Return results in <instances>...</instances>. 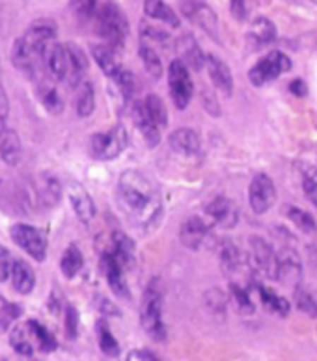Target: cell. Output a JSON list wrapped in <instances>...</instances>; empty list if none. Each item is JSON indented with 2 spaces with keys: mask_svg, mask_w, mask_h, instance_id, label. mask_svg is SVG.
I'll use <instances>...</instances> for the list:
<instances>
[{
  "mask_svg": "<svg viewBox=\"0 0 317 361\" xmlns=\"http://www.w3.org/2000/svg\"><path fill=\"white\" fill-rule=\"evenodd\" d=\"M144 13H146L150 19H157V21L167 23V25L177 28L179 26V17L176 16V11L172 10L170 6L161 2V0H146L144 2Z\"/></svg>",
  "mask_w": 317,
  "mask_h": 361,
  "instance_id": "cell-36",
  "label": "cell"
},
{
  "mask_svg": "<svg viewBox=\"0 0 317 361\" xmlns=\"http://www.w3.org/2000/svg\"><path fill=\"white\" fill-rule=\"evenodd\" d=\"M292 68L293 62L287 54L280 51H270L250 68L249 78L254 86H263V84L270 82V80H275L280 75L287 73Z\"/></svg>",
  "mask_w": 317,
  "mask_h": 361,
  "instance_id": "cell-4",
  "label": "cell"
},
{
  "mask_svg": "<svg viewBox=\"0 0 317 361\" xmlns=\"http://www.w3.org/2000/svg\"><path fill=\"white\" fill-rule=\"evenodd\" d=\"M68 194L69 202H71V207H73V211L78 216V220L84 224H88L90 220H94L95 205L92 196L88 194V190H86L80 183H71Z\"/></svg>",
  "mask_w": 317,
  "mask_h": 361,
  "instance_id": "cell-21",
  "label": "cell"
},
{
  "mask_svg": "<svg viewBox=\"0 0 317 361\" xmlns=\"http://www.w3.org/2000/svg\"><path fill=\"white\" fill-rule=\"evenodd\" d=\"M92 56L95 58V62H97V66L107 77L116 80V77L124 71L120 62H118V58H116V52L109 45H104V43H101V45H92Z\"/></svg>",
  "mask_w": 317,
  "mask_h": 361,
  "instance_id": "cell-28",
  "label": "cell"
},
{
  "mask_svg": "<svg viewBox=\"0 0 317 361\" xmlns=\"http://www.w3.org/2000/svg\"><path fill=\"white\" fill-rule=\"evenodd\" d=\"M10 116V103H8V95L2 86V73H0V125H6Z\"/></svg>",
  "mask_w": 317,
  "mask_h": 361,
  "instance_id": "cell-49",
  "label": "cell"
},
{
  "mask_svg": "<svg viewBox=\"0 0 317 361\" xmlns=\"http://www.w3.org/2000/svg\"><path fill=\"white\" fill-rule=\"evenodd\" d=\"M97 341L99 348H101L103 354H107V356L116 357L120 354V345H118L116 337L112 336V331H110L109 324H107V320H99L97 322Z\"/></svg>",
  "mask_w": 317,
  "mask_h": 361,
  "instance_id": "cell-41",
  "label": "cell"
},
{
  "mask_svg": "<svg viewBox=\"0 0 317 361\" xmlns=\"http://www.w3.org/2000/svg\"><path fill=\"white\" fill-rule=\"evenodd\" d=\"M34 188H36L37 200H42L43 205L54 207L60 203V197H62V185H60L58 177L52 176L51 171H42V173L36 177Z\"/></svg>",
  "mask_w": 317,
  "mask_h": 361,
  "instance_id": "cell-23",
  "label": "cell"
},
{
  "mask_svg": "<svg viewBox=\"0 0 317 361\" xmlns=\"http://www.w3.org/2000/svg\"><path fill=\"white\" fill-rule=\"evenodd\" d=\"M0 159L8 166H17L23 159L21 140L8 125H0Z\"/></svg>",
  "mask_w": 317,
  "mask_h": 361,
  "instance_id": "cell-24",
  "label": "cell"
},
{
  "mask_svg": "<svg viewBox=\"0 0 317 361\" xmlns=\"http://www.w3.org/2000/svg\"><path fill=\"white\" fill-rule=\"evenodd\" d=\"M203 300H205V305L209 307V311L215 313V315H224L226 313L228 298H226V294L220 289H209L205 296H203Z\"/></svg>",
  "mask_w": 317,
  "mask_h": 361,
  "instance_id": "cell-46",
  "label": "cell"
},
{
  "mask_svg": "<svg viewBox=\"0 0 317 361\" xmlns=\"http://www.w3.org/2000/svg\"><path fill=\"white\" fill-rule=\"evenodd\" d=\"M205 66H208L209 78H211L215 88L220 90L226 97H232V93H234V75L229 71L228 63L220 60L219 56H215V54H208Z\"/></svg>",
  "mask_w": 317,
  "mask_h": 361,
  "instance_id": "cell-19",
  "label": "cell"
},
{
  "mask_svg": "<svg viewBox=\"0 0 317 361\" xmlns=\"http://www.w3.org/2000/svg\"><path fill=\"white\" fill-rule=\"evenodd\" d=\"M282 211H284V214H286L301 231L310 233V235H312V233H317L316 218H313L308 211H304V209L295 205H284L282 207Z\"/></svg>",
  "mask_w": 317,
  "mask_h": 361,
  "instance_id": "cell-38",
  "label": "cell"
},
{
  "mask_svg": "<svg viewBox=\"0 0 317 361\" xmlns=\"http://www.w3.org/2000/svg\"><path fill=\"white\" fill-rule=\"evenodd\" d=\"M179 8L187 19L200 26L203 32H208L209 36L219 39V19L205 2H179Z\"/></svg>",
  "mask_w": 317,
  "mask_h": 361,
  "instance_id": "cell-11",
  "label": "cell"
},
{
  "mask_svg": "<svg viewBox=\"0 0 317 361\" xmlns=\"http://www.w3.org/2000/svg\"><path fill=\"white\" fill-rule=\"evenodd\" d=\"M308 255H310V259L317 264V243L308 244Z\"/></svg>",
  "mask_w": 317,
  "mask_h": 361,
  "instance_id": "cell-56",
  "label": "cell"
},
{
  "mask_svg": "<svg viewBox=\"0 0 317 361\" xmlns=\"http://www.w3.org/2000/svg\"><path fill=\"white\" fill-rule=\"evenodd\" d=\"M276 186L269 176L258 173L249 186V202L256 214H265L276 202Z\"/></svg>",
  "mask_w": 317,
  "mask_h": 361,
  "instance_id": "cell-9",
  "label": "cell"
},
{
  "mask_svg": "<svg viewBox=\"0 0 317 361\" xmlns=\"http://www.w3.org/2000/svg\"><path fill=\"white\" fill-rule=\"evenodd\" d=\"M304 194L317 207V180L313 177H306L304 179Z\"/></svg>",
  "mask_w": 317,
  "mask_h": 361,
  "instance_id": "cell-50",
  "label": "cell"
},
{
  "mask_svg": "<svg viewBox=\"0 0 317 361\" xmlns=\"http://www.w3.org/2000/svg\"><path fill=\"white\" fill-rule=\"evenodd\" d=\"M250 259L256 269L261 274H265L269 278H275L276 274V253L270 248V244L267 243L263 237H250Z\"/></svg>",
  "mask_w": 317,
  "mask_h": 361,
  "instance_id": "cell-15",
  "label": "cell"
},
{
  "mask_svg": "<svg viewBox=\"0 0 317 361\" xmlns=\"http://www.w3.org/2000/svg\"><path fill=\"white\" fill-rule=\"evenodd\" d=\"M229 10H232V13H234V17L237 19V21H243L244 17H246V13H249V10H246V4L244 2H241V0H234V2H229Z\"/></svg>",
  "mask_w": 317,
  "mask_h": 361,
  "instance_id": "cell-53",
  "label": "cell"
},
{
  "mask_svg": "<svg viewBox=\"0 0 317 361\" xmlns=\"http://www.w3.org/2000/svg\"><path fill=\"white\" fill-rule=\"evenodd\" d=\"M144 104H146L148 112L153 119H155V123L159 127H167L168 125V110L167 104L162 101L157 93H150L146 99H144Z\"/></svg>",
  "mask_w": 317,
  "mask_h": 361,
  "instance_id": "cell-42",
  "label": "cell"
},
{
  "mask_svg": "<svg viewBox=\"0 0 317 361\" xmlns=\"http://www.w3.org/2000/svg\"><path fill=\"white\" fill-rule=\"evenodd\" d=\"M10 235L11 240L19 248L25 250L32 259H36L40 263L45 261V257H47V238L37 227L28 226V224H16V226H11Z\"/></svg>",
  "mask_w": 317,
  "mask_h": 361,
  "instance_id": "cell-7",
  "label": "cell"
},
{
  "mask_svg": "<svg viewBox=\"0 0 317 361\" xmlns=\"http://www.w3.org/2000/svg\"><path fill=\"white\" fill-rule=\"evenodd\" d=\"M252 285H254L256 293H258V296H260L261 304L265 305L267 310L273 311V313H276V315H280V317L289 315V302H287L286 298H282V296H278L276 293L269 290L267 287L258 283V281H254Z\"/></svg>",
  "mask_w": 317,
  "mask_h": 361,
  "instance_id": "cell-34",
  "label": "cell"
},
{
  "mask_svg": "<svg viewBox=\"0 0 317 361\" xmlns=\"http://www.w3.org/2000/svg\"><path fill=\"white\" fill-rule=\"evenodd\" d=\"M42 62L52 80L66 82V78H68V52H66V47L56 42L49 43L42 52Z\"/></svg>",
  "mask_w": 317,
  "mask_h": 361,
  "instance_id": "cell-12",
  "label": "cell"
},
{
  "mask_svg": "<svg viewBox=\"0 0 317 361\" xmlns=\"http://www.w3.org/2000/svg\"><path fill=\"white\" fill-rule=\"evenodd\" d=\"M140 42L150 47L159 45L161 49H176V43L172 42L170 34L159 26L151 25V23H142L140 25Z\"/></svg>",
  "mask_w": 317,
  "mask_h": 361,
  "instance_id": "cell-35",
  "label": "cell"
},
{
  "mask_svg": "<svg viewBox=\"0 0 317 361\" xmlns=\"http://www.w3.org/2000/svg\"><path fill=\"white\" fill-rule=\"evenodd\" d=\"M11 62H13L17 71L23 73L25 77L32 78V80H36V78L40 77V68H43L42 56H40L23 37H19V39L13 43V49H11Z\"/></svg>",
  "mask_w": 317,
  "mask_h": 361,
  "instance_id": "cell-10",
  "label": "cell"
},
{
  "mask_svg": "<svg viewBox=\"0 0 317 361\" xmlns=\"http://www.w3.org/2000/svg\"><path fill=\"white\" fill-rule=\"evenodd\" d=\"M99 304H101V305H97L99 311H103L104 315H120V311H118V307H116V305L112 304L110 300L99 298Z\"/></svg>",
  "mask_w": 317,
  "mask_h": 361,
  "instance_id": "cell-54",
  "label": "cell"
},
{
  "mask_svg": "<svg viewBox=\"0 0 317 361\" xmlns=\"http://www.w3.org/2000/svg\"><path fill=\"white\" fill-rule=\"evenodd\" d=\"M275 279L278 283L286 285V287H301L302 281V263L299 253L293 248L286 246L280 252L276 253V274Z\"/></svg>",
  "mask_w": 317,
  "mask_h": 361,
  "instance_id": "cell-8",
  "label": "cell"
},
{
  "mask_svg": "<svg viewBox=\"0 0 317 361\" xmlns=\"http://www.w3.org/2000/svg\"><path fill=\"white\" fill-rule=\"evenodd\" d=\"M168 88H170V97L176 104V109H187L191 99H193L194 84L189 68L179 58L172 60L170 66H168Z\"/></svg>",
  "mask_w": 317,
  "mask_h": 361,
  "instance_id": "cell-5",
  "label": "cell"
},
{
  "mask_svg": "<svg viewBox=\"0 0 317 361\" xmlns=\"http://www.w3.org/2000/svg\"><path fill=\"white\" fill-rule=\"evenodd\" d=\"M205 214L224 229H232L239 222V209L229 197L224 196H217L215 200H211L205 205Z\"/></svg>",
  "mask_w": 317,
  "mask_h": 361,
  "instance_id": "cell-14",
  "label": "cell"
},
{
  "mask_svg": "<svg viewBox=\"0 0 317 361\" xmlns=\"http://www.w3.org/2000/svg\"><path fill=\"white\" fill-rule=\"evenodd\" d=\"M26 324H28V328H30L32 337H34V343H36V346L40 348V350L52 352L54 348H56V339H54V336H52L51 331H49L45 326L40 324V322L34 319L26 320Z\"/></svg>",
  "mask_w": 317,
  "mask_h": 361,
  "instance_id": "cell-40",
  "label": "cell"
},
{
  "mask_svg": "<svg viewBox=\"0 0 317 361\" xmlns=\"http://www.w3.org/2000/svg\"><path fill=\"white\" fill-rule=\"evenodd\" d=\"M168 144H170V147L176 151L177 155L193 157L198 155L202 142H200V135H198L196 130L183 127V129H176L168 136Z\"/></svg>",
  "mask_w": 317,
  "mask_h": 361,
  "instance_id": "cell-26",
  "label": "cell"
},
{
  "mask_svg": "<svg viewBox=\"0 0 317 361\" xmlns=\"http://www.w3.org/2000/svg\"><path fill=\"white\" fill-rule=\"evenodd\" d=\"M229 289H232V298H234L239 313H243V315H252L256 311V305L254 302H252V298H250L249 290L243 289V287L237 283L229 285Z\"/></svg>",
  "mask_w": 317,
  "mask_h": 361,
  "instance_id": "cell-44",
  "label": "cell"
},
{
  "mask_svg": "<svg viewBox=\"0 0 317 361\" xmlns=\"http://www.w3.org/2000/svg\"><path fill=\"white\" fill-rule=\"evenodd\" d=\"M116 84H118V88H120L121 95H124L127 101H136V95L140 92V84H138V78L135 77V73L131 71H121L118 77H116Z\"/></svg>",
  "mask_w": 317,
  "mask_h": 361,
  "instance_id": "cell-43",
  "label": "cell"
},
{
  "mask_svg": "<svg viewBox=\"0 0 317 361\" xmlns=\"http://www.w3.org/2000/svg\"><path fill=\"white\" fill-rule=\"evenodd\" d=\"M94 25V32L104 42V45H109L112 51L121 49L125 43V37L129 36V23L125 17L124 11L112 2H103L97 4L92 19Z\"/></svg>",
  "mask_w": 317,
  "mask_h": 361,
  "instance_id": "cell-2",
  "label": "cell"
},
{
  "mask_svg": "<svg viewBox=\"0 0 317 361\" xmlns=\"http://www.w3.org/2000/svg\"><path fill=\"white\" fill-rule=\"evenodd\" d=\"M293 298H295V305L299 310L304 311L308 317L317 319V300L313 298V294H310L306 289H302V287H297Z\"/></svg>",
  "mask_w": 317,
  "mask_h": 361,
  "instance_id": "cell-45",
  "label": "cell"
},
{
  "mask_svg": "<svg viewBox=\"0 0 317 361\" xmlns=\"http://www.w3.org/2000/svg\"><path fill=\"white\" fill-rule=\"evenodd\" d=\"M176 49L181 54V60L187 68H191L193 71H202V68H205V54L202 52L198 42L194 39L191 34H183L181 37H177Z\"/></svg>",
  "mask_w": 317,
  "mask_h": 361,
  "instance_id": "cell-22",
  "label": "cell"
},
{
  "mask_svg": "<svg viewBox=\"0 0 317 361\" xmlns=\"http://www.w3.org/2000/svg\"><path fill=\"white\" fill-rule=\"evenodd\" d=\"M289 92L295 95V97H306L308 95V86L302 78H295L289 82Z\"/></svg>",
  "mask_w": 317,
  "mask_h": 361,
  "instance_id": "cell-51",
  "label": "cell"
},
{
  "mask_svg": "<svg viewBox=\"0 0 317 361\" xmlns=\"http://www.w3.org/2000/svg\"><path fill=\"white\" fill-rule=\"evenodd\" d=\"M140 322L148 336L157 343L167 339V326L162 322V290L159 287V279L151 281L144 290L140 305Z\"/></svg>",
  "mask_w": 317,
  "mask_h": 361,
  "instance_id": "cell-3",
  "label": "cell"
},
{
  "mask_svg": "<svg viewBox=\"0 0 317 361\" xmlns=\"http://www.w3.org/2000/svg\"><path fill=\"white\" fill-rule=\"evenodd\" d=\"M276 26L275 23L267 19V17H256L249 30V42L254 47L269 45L276 39Z\"/></svg>",
  "mask_w": 317,
  "mask_h": 361,
  "instance_id": "cell-27",
  "label": "cell"
},
{
  "mask_svg": "<svg viewBox=\"0 0 317 361\" xmlns=\"http://www.w3.org/2000/svg\"><path fill=\"white\" fill-rule=\"evenodd\" d=\"M54 37H56V25H54V21L42 19V21H34L28 28H26L23 39L42 56L43 49H45L49 43L56 42Z\"/></svg>",
  "mask_w": 317,
  "mask_h": 361,
  "instance_id": "cell-16",
  "label": "cell"
},
{
  "mask_svg": "<svg viewBox=\"0 0 317 361\" xmlns=\"http://www.w3.org/2000/svg\"><path fill=\"white\" fill-rule=\"evenodd\" d=\"M127 145V135L124 127H114L107 133H95L90 138V153L97 160H114L120 157Z\"/></svg>",
  "mask_w": 317,
  "mask_h": 361,
  "instance_id": "cell-6",
  "label": "cell"
},
{
  "mask_svg": "<svg viewBox=\"0 0 317 361\" xmlns=\"http://www.w3.org/2000/svg\"><path fill=\"white\" fill-rule=\"evenodd\" d=\"M202 101H203V104H205V110H208L209 114H213V116H219L220 109H219V103H217V99H215L213 93L209 95L208 92H203Z\"/></svg>",
  "mask_w": 317,
  "mask_h": 361,
  "instance_id": "cell-52",
  "label": "cell"
},
{
  "mask_svg": "<svg viewBox=\"0 0 317 361\" xmlns=\"http://www.w3.org/2000/svg\"><path fill=\"white\" fill-rule=\"evenodd\" d=\"M37 95H40V101L43 103V106L49 110L51 114H60L64 110V99L58 92V88L51 80H37Z\"/></svg>",
  "mask_w": 317,
  "mask_h": 361,
  "instance_id": "cell-32",
  "label": "cell"
},
{
  "mask_svg": "<svg viewBox=\"0 0 317 361\" xmlns=\"http://www.w3.org/2000/svg\"><path fill=\"white\" fill-rule=\"evenodd\" d=\"M138 52H140V60L144 63V69L146 73L150 75L153 80H159L162 77V62H161V56H159V52L153 49V47L146 45V43H142L138 45Z\"/></svg>",
  "mask_w": 317,
  "mask_h": 361,
  "instance_id": "cell-39",
  "label": "cell"
},
{
  "mask_svg": "<svg viewBox=\"0 0 317 361\" xmlns=\"http://www.w3.org/2000/svg\"><path fill=\"white\" fill-rule=\"evenodd\" d=\"M118 197L124 211L142 229H153L162 214V202L155 185L142 171L127 170L118 183Z\"/></svg>",
  "mask_w": 317,
  "mask_h": 361,
  "instance_id": "cell-1",
  "label": "cell"
},
{
  "mask_svg": "<svg viewBox=\"0 0 317 361\" xmlns=\"http://www.w3.org/2000/svg\"><path fill=\"white\" fill-rule=\"evenodd\" d=\"M220 264H222L224 272L235 274L243 270V267L246 264V257L232 240H226L220 246Z\"/></svg>",
  "mask_w": 317,
  "mask_h": 361,
  "instance_id": "cell-31",
  "label": "cell"
},
{
  "mask_svg": "<svg viewBox=\"0 0 317 361\" xmlns=\"http://www.w3.org/2000/svg\"><path fill=\"white\" fill-rule=\"evenodd\" d=\"M64 47H66V52H68V78H66V82L71 88H77L78 84L86 80L84 75L88 73V56L77 43H66Z\"/></svg>",
  "mask_w": 317,
  "mask_h": 361,
  "instance_id": "cell-18",
  "label": "cell"
},
{
  "mask_svg": "<svg viewBox=\"0 0 317 361\" xmlns=\"http://www.w3.org/2000/svg\"><path fill=\"white\" fill-rule=\"evenodd\" d=\"M131 118H133L136 129L140 130V135L146 140L148 147H157V144L161 142V127L150 116L144 101H135L131 104Z\"/></svg>",
  "mask_w": 317,
  "mask_h": 361,
  "instance_id": "cell-13",
  "label": "cell"
},
{
  "mask_svg": "<svg viewBox=\"0 0 317 361\" xmlns=\"http://www.w3.org/2000/svg\"><path fill=\"white\" fill-rule=\"evenodd\" d=\"M13 263H16V259H11V253L0 244V283H4L6 279L11 278Z\"/></svg>",
  "mask_w": 317,
  "mask_h": 361,
  "instance_id": "cell-47",
  "label": "cell"
},
{
  "mask_svg": "<svg viewBox=\"0 0 317 361\" xmlns=\"http://www.w3.org/2000/svg\"><path fill=\"white\" fill-rule=\"evenodd\" d=\"M11 283L13 289L19 294H30L36 285V274L32 267L21 259H16L13 269H11Z\"/></svg>",
  "mask_w": 317,
  "mask_h": 361,
  "instance_id": "cell-29",
  "label": "cell"
},
{
  "mask_svg": "<svg viewBox=\"0 0 317 361\" xmlns=\"http://www.w3.org/2000/svg\"><path fill=\"white\" fill-rule=\"evenodd\" d=\"M95 109V93H94V86L90 82L88 78L83 80V82L78 84L77 88H75V110L80 118H88L92 116Z\"/></svg>",
  "mask_w": 317,
  "mask_h": 361,
  "instance_id": "cell-30",
  "label": "cell"
},
{
  "mask_svg": "<svg viewBox=\"0 0 317 361\" xmlns=\"http://www.w3.org/2000/svg\"><path fill=\"white\" fill-rule=\"evenodd\" d=\"M84 267V257L83 252L78 250L77 244H69L66 252H64L62 259H60V269L66 278H75Z\"/></svg>",
  "mask_w": 317,
  "mask_h": 361,
  "instance_id": "cell-37",
  "label": "cell"
},
{
  "mask_svg": "<svg viewBox=\"0 0 317 361\" xmlns=\"http://www.w3.org/2000/svg\"><path fill=\"white\" fill-rule=\"evenodd\" d=\"M66 334L69 339H75L78 334V313L73 305L66 307Z\"/></svg>",
  "mask_w": 317,
  "mask_h": 361,
  "instance_id": "cell-48",
  "label": "cell"
},
{
  "mask_svg": "<svg viewBox=\"0 0 317 361\" xmlns=\"http://www.w3.org/2000/svg\"><path fill=\"white\" fill-rule=\"evenodd\" d=\"M125 361H155V357L150 356L148 352H140V350H133L127 354Z\"/></svg>",
  "mask_w": 317,
  "mask_h": 361,
  "instance_id": "cell-55",
  "label": "cell"
},
{
  "mask_svg": "<svg viewBox=\"0 0 317 361\" xmlns=\"http://www.w3.org/2000/svg\"><path fill=\"white\" fill-rule=\"evenodd\" d=\"M110 248L104 250V252H109L112 257L121 264V269L124 270H131L135 269L136 264V253H135V243H133V238H129L125 233L121 231H114L110 235Z\"/></svg>",
  "mask_w": 317,
  "mask_h": 361,
  "instance_id": "cell-17",
  "label": "cell"
},
{
  "mask_svg": "<svg viewBox=\"0 0 317 361\" xmlns=\"http://www.w3.org/2000/svg\"><path fill=\"white\" fill-rule=\"evenodd\" d=\"M209 227L205 226L200 216H191L183 222L181 229H179V240L185 248L198 250L203 244V240L208 238Z\"/></svg>",
  "mask_w": 317,
  "mask_h": 361,
  "instance_id": "cell-25",
  "label": "cell"
},
{
  "mask_svg": "<svg viewBox=\"0 0 317 361\" xmlns=\"http://www.w3.org/2000/svg\"><path fill=\"white\" fill-rule=\"evenodd\" d=\"M101 270H103L104 278L109 281V287L114 290V294H118L121 298H129V287L125 281L124 269L109 252L101 253Z\"/></svg>",
  "mask_w": 317,
  "mask_h": 361,
  "instance_id": "cell-20",
  "label": "cell"
},
{
  "mask_svg": "<svg viewBox=\"0 0 317 361\" xmlns=\"http://www.w3.org/2000/svg\"><path fill=\"white\" fill-rule=\"evenodd\" d=\"M10 345L13 346V350L21 356H32L34 350H36V343H34V337H32V331L28 328V324H19L16 326L10 334Z\"/></svg>",
  "mask_w": 317,
  "mask_h": 361,
  "instance_id": "cell-33",
  "label": "cell"
}]
</instances>
